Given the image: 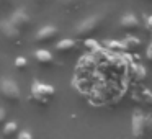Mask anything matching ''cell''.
I'll use <instances>...</instances> for the list:
<instances>
[{"label":"cell","instance_id":"cell-1","mask_svg":"<svg viewBox=\"0 0 152 139\" xmlns=\"http://www.w3.org/2000/svg\"><path fill=\"white\" fill-rule=\"evenodd\" d=\"M151 124H152L151 116L145 115L141 110H136V111L132 113V118H131L132 138L134 139H145L147 134L151 132Z\"/></svg>","mask_w":152,"mask_h":139},{"label":"cell","instance_id":"cell-2","mask_svg":"<svg viewBox=\"0 0 152 139\" xmlns=\"http://www.w3.org/2000/svg\"><path fill=\"white\" fill-rule=\"evenodd\" d=\"M56 95V89L49 83L39 82V80H34L31 83V100L38 105H48L51 100Z\"/></svg>","mask_w":152,"mask_h":139},{"label":"cell","instance_id":"cell-3","mask_svg":"<svg viewBox=\"0 0 152 139\" xmlns=\"http://www.w3.org/2000/svg\"><path fill=\"white\" fill-rule=\"evenodd\" d=\"M103 20H105V15L103 13H96V15H92V17H87L85 20H82L75 26V31H74V33L80 38L92 36V34H95L96 31L102 28Z\"/></svg>","mask_w":152,"mask_h":139},{"label":"cell","instance_id":"cell-4","mask_svg":"<svg viewBox=\"0 0 152 139\" xmlns=\"http://www.w3.org/2000/svg\"><path fill=\"white\" fill-rule=\"evenodd\" d=\"M0 95L4 97L8 103H17L21 102V90L18 87V83L10 77H2L0 79Z\"/></svg>","mask_w":152,"mask_h":139},{"label":"cell","instance_id":"cell-5","mask_svg":"<svg viewBox=\"0 0 152 139\" xmlns=\"http://www.w3.org/2000/svg\"><path fill=\"white\" fill-rule=\"evenodd\" d=\"M8 21H10L15 28H18L21 33L26 31V30H30V26H31V17L25 8H20V10L13 12V15L10 17Z\"/></svg>","mask_w":152,"mask_h":139},{"label":"cell","instance_id":"cell-6","mask_svg":"<svg viewBox=\"0 0 152 139\" xmlns=\"http://www.w3.org/2000/svg\"><path fill=\"white\" fill-rule=\"evenodd\" d=\"M57 34H59V30H57L56 26L46 25V26L38 30L36 36H34V41H36L38 44H48V43H53L57 38Z\"/></svg>","mask_w":152,"mask_h":139},{"label":"cell","instance_id":"cell-7","mask_svg":"<svg viewBox=\"0 0 152 139\" xmlns=\"http://www.w3.org/2000/svg\"><path fill=\"white\" fill-rule=\"evenodd\" d=\"M0 33L4 34V38H5V40H8L10 43H20L21 36H23V33H21L18 28H15L8 20L0 21Z\"/></svg>","mask_w":152,"mask_h":139},{"label":"cell","instance_id":"cell-8","mask_svg":"<svg viewBox=\"0 0 152 139\" xmlns=\"http://www.w3.org/2000/svg\"><path fill=\"white\" fill-rule=\"evenodd\" d=\"M119 26H121L124 31H128V33H134V31L139 30L141 21H139V18L136 17L132 12H128V13H124L121 17V20H119Z\"/></svg>","mask_w":152,"mask_h":139},{"label":"cell","instance_id":"cell-9","mask_svg":"<svg viewBox=\"0 0 152 139\" xmlns=\"http://www.w3.org/2000/svg\"><path fill=\"white\" fill-rule=\"evenodd\" d=\"M33 57L36 59L38 64H41V66H53L54 64V56L48 49H36L33 53Z\"/></svg>","mask_w":152,"mask_h":139},{"label":"cell","instance_id":"cell-10","mask_svg":"<svg viewBox=\"0 0 152 139\" xmlns=\"http://www.w3.org/2000/svg\"><path fill=\"white\" fill-rule=\"evenodd\" d=\"M77 48V41L72 40V38H66V40H61L59 43H56V51L57 53H70V51H74Z\"/></svg>","mask_w":152,"mask_h":139},{"label":"cell","instance_id":"cell-11","mask_svg":"<svg viewBox=\"0 0 152 139\" xmlns=\"http://www.w3.org/2000/svg\"><path fill=\"white\" fill-rule=\"evenodd\" d=\"M123 43V48H124V51H136L141 48L142 41L139 40V38H136L134 34H129V36H126L124 41H121Z\"/></svg>","mask_w":152,"mask_h":139},{"label":"cell","instance_id":"cell-12","mask_svg":"<svg viewBox=\"0 0 152 139\" xmlns=\"http://www.w3.org/2000/svg\"><path fill=\"white\" fill-rule=\"evenodd\" d=\"M131 74H132L136 82H142V80H145V77H147V70H145V67L142 66V64H132Z\"/></svg>","mask_w":152,"mask_h":139},{"label":"cell","instance_id":"cell-13","mask_svg":"<svg viewBox=\"0 0 152 139\" xmlns=\"http://www.w3.org/2000/svg\"><path fill=\"white\" fill-rule=\"evenodd\" d=\"M59 4H61V7L62 8H66V10H69V12H75V10H79L80 7H82V4H83V0H59Z\"/></svg>","mask_w":152,"mask_h":139},{"label":"cell","instance_id":"cell-14","mask_svg":"<svg viewBox=\"0 0 152 139\" xmlns=\"http://www.w3.org/2000/svg\"><path fill=\"white\" fill-rule=\"evenodd\" d=\"M17 132H18V124H17V123H15V121L5 123V126H4V136L10 138V136L17 134Z\"/></svg>","mask_w":152,"mask_h":139},{"label":"cell","instance_id":"cell-15","mask_svg":"<svg viewBox=\"0 0 152 139\" xmlns=\"http://www.w3.org/2000/svg\"><path fill=\"white\" fill-rule=\"evenodd\" d=\"M15 67L17 69H26L28 67V61H26V57H23V56H18L17 59H15Z\"/></svg>","mask_w":152,"mask_h":139},{"label":"cell","instance_id":"cell-16","mask_svg":"<svg viewBox=\"0 0 152 139\" xmlns=\"http://www.w3.org/2000/svg\"><path fill=\"white\" fill-rule=\"evenodd\" d=\"M105 46L110 49H124L121 41H105Z\"/></svg>","mask_w":152,"mask_h":139},{"label":"cell","instance_id":"cell-17","mask_svg":"<svg viewBox=\"0 0 152 139\" xmlns=\"http://www.w3.org/2000/svg\"><path fill=\"white\" fill-rule=\"evenodd\" d=\"M85 46L88 48L90 51H93V53H95V51H98V43H96V41H93V40H87L85 41Z\"/></svg>","mask_w":152,"mask_h":139},{"label":"cell","instance_id":"cell-18","mask_svg":"<svg viewBox=\"0 0 152 139\" xmlns=\"http://www.w3.org/2000/svg\"><path fill=\"white\" fill-rule=\"evenodd\" d=\"M17 139H34V136L30 131H20L17 134Z\"/></svg>","mask_w":152,"mask_h":139},{"label":"cell","instance_id":"cell-19","mask_svg":"<svg viewBox=\"0 0 152 139\" xmlns=\"http://www.w3.org/2000/svg\"><path fill=\"white\" fill-rule=\"evenodd\" d=\"M144 21H145V30H147V33H151L152 31V17L151 15H145Z\"/></svg>","mask_w":152,"mask_h":139},{"label":"cell","instance_id":"cell-20","mask_svg":"<svg viewBox=\"0 0 152 139\" xmlns=\"http://www.w3.org/2000/svg\"><path fill=\"white\" fill-rule=\"evenodd\" d=\"M145 59L152 61V43H149L147 48H145Z\"/></svg>","mask_w":152,"mask_h":139},{"label":"cell","instance_id":"cell-21","mask_svg":"<svg viewBox=\"0 0 152 139\" xmlns=\"http://www.w3.org/2000/svg\"><path fill=\"white\" fill-rule=\"evenodd\" d=\"M5 118H7V113H5V110L0 106V124H4L5 123Z\"/></svg>","mask_w":152,"mask_h":139},{"label":"cell","instance_id":"cell-22","mask_svg":"<svg viewBox=\"0 0 152 139\" xmlns=\"http://www.w3.org/2000/svg\"><path fill=\"white\" fill-rule=\"evenodd\" d=\"M34 2H36V4H39V5H43V4H46L48 0H34Z\"/></svg>","mask_w":152,"mask_h":139},{"label":"cell","instance_id":"cell-23","mask_svg":"<svg viewBox=\"0 0 152 139\" xmlns=\"http://www.w3.org/2000/svg\"><path fill=\"white\" fill-rule=\"evenodd\" d=\"M0 2H5V4H12L13 0H0Z\"/></svg>","mask_w":152,"mask_h":139}]
</instances>
